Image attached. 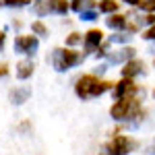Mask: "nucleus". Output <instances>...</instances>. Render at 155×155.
<instances>
[{
    "instance_id": "1",
    "label": "nucleus",
    "mask_w": 155,
    "mask_h": 155,
    "mask_svg": "<svg viewBox=\"0 0 155 155\" xmlns=\"http://www.w3.org/2000/svg\"><path fill=\"white\" fill-rule=\"evenodd\" d=\"M114 89V83L110 81H101L99 77H93V74H83L77 79L74 83V93L79 99H93V97L104 95L106 91H112Z\"/></svg>"
},
{
    "instance_id": "2",
    "label": "nucleus",
    "mask_w": 155,
    "mask_h": 155,
    "mask_svg": "<svg viewBox=\"0 0 155 155\" xmlns=\"http://www.w3.org/2000/svg\"><path fill=\"white\" fill-rule=\"evenodd\" d=\"M83 60H85V52H77V50H72V48H54L48 62L54 66V71L66 72L68 68L81 64Z\"/></svg>"
},
{
    "instance_id": "3",
    "label": "nucleus",
    "mask_w": 155,
    "mask_h": 155,
    "mask_svg": "<svg viewBox=\"0 0 155 155\" xmlns=\"http://www.w3.org/2000/svg\"><path fill=\"white\" fill-rule=\"evenodd\" d=\"M110 116L114 120H130V118H143L145 112L143 107H141V101H139V97H124V99H118V101H114V106L110 107Z\"/></svg>"
},
{
    "instance_id": "4",
    "label": "nucleus",
    "mask_w": 155,
    "mask_h": 155,
    "mask_svg": "<svg viewBox=\"0 0 155 155\" xmlns=\"http://www.w3.org/2000/svg\"><path fill=\"white\" fill-rule=\"evenodd\" d=\"M134 149H137V141L134 139L126 137V134H114L104 145V151L99 155H128Z\"/></svg>"
},
{
    "instance_id": "5",
    "label": "nucleus",
    "mask_w": 155,
    "mask_h": 155,
    "mask_svg": "<svg viewBox=\"0 0 155 155\" xmlns=\"http://www.w3.org/2000/svg\"><path fill=\"white\" fill-rule=\"evenodd\" d=\"M39 48V39L35 35H17L15 37V52L23 56H35Z\"/></svg>"
},
{
    "instance_id": "6",
    "label": "nucleus",
    "mask_w": 155,
    "mask_h": 155,
    "mask_svg": "<svg viewBox=\"0 0 155 155\" xmlns=\"http://www.w3.org/2000/svg\"><path fill=\"white\" fill-rule=\"evenodd\" d=\"M137 91H139V87L134 83V79H120L118 83H114L112 95H114V101H118L124 97H134Z\"/></svg>"
},
{
    "instance_id": "7",
    "label": "nucleus",
    "mask_w": 155,
    "mask_h": 155,
    "mask_svg": "<svg viewBox=\"0 0 155 155\" xmlns=\"http://www.w3.org/2000/svg\"><path fill=\"white\" fill-rule=\"evenodd\" d=\"M104 44V31L101 29H89L83 35V46H85V56L91 54V52H97V48Z\"/></svg>"
},
{
    "instance_id": "8",
    "label": "nucleus",
    "mask_w": 155,
    "mask_h": 155,
    "mask_svg": "<svg viewBox=\"0 0 155 155\" xmlns=\"http://www.w3.org/2000/svg\"><path fill=\"white\" fill-rule=\"evenodd\" d=\"M134 58H137V50L130 48V46H124V48L107 54V62L110 64H126L128 60H134Z\"/></svg>"
},
{
    "instance_id": "9",
    "label": "nucleus",
    "mask_w": 155,
    "mask_h": 155,
    "mask_svg": "<svg viewBox=\"0 0 155 155\" xmlns=\"http://www.w3.org/2000/svg\"><path fill=\"white\" fill-rule=\"evenodd\" d=\"M120 72H122V79H134V77H139V74H143L145 72V62L143 60H128L122 68H120Z\"/></svg>"
},
{
    "instance_id": "10",
    "label": "nucleus",
    "mask_w": 155,
    "mask_h": 155,
    "mask_svg": "<svg viewBox=\"0 0 155 155\" xmlns=\"http://www.w3.org/2000/svg\"><path fill=\"white\" fill-rule=\"evenodd\" d=\"M29 95H31V89L29 87H15L11 93H8V101H11L12 106H21V104H25L29 99Z\"/></svg>"
},
{
    "instance_id": "11",
    "label": "nucleus",
    "mask_w": 155,
    "mask_h": 155,
    "mask_svg": "<svg viewBox=\"0 0 155 155\" xmlns=\"http://www.w3.org/2000/svg\"><path fill=\"white\" fill-rule=\"evenodd\" d=\"M126 23H128V17L126 15H120V12H114V15H110L106 19V25L110 29H114V31H124Z\"/></svg>"
},
{
    "instance_id": "12",
    "label": "nucleus",
    "mask_w": 155,
    "mask_h": 155,
    "mask_svg": "<svg viewBox=\"0 0 155 155\" xmlns=\"http://www.w3.org/2000/svg\"><path fill=\"white\" fill-rule=\"evenodd\" d=\"M33 71H35V64H33V60H21L19 64H17V79H21V81H25V79H29L31 74H33Z\"/></svg>"
},
{
    "instance_id": "13",
    "label": "nucleus",
    "mask_w": 155,
    "mask_h": 155,
    "mask_svg": "<svg viewBox=\"0 0 155 155\" xmlns=\"http://www.w3.org/2000/svg\"><path fill=\"white\" fill-rule=\"evenodd\" d=\"M48 6L50 12H54V15H66L71 11V4L66 0H48Z\"/></svg>"
},
{
    "instance_id": "14",
    "label": "nucleus",
    "mask_w": 155,
    "mask_h": 155,
    "mask_svg": "<svg viewBox=\"0 0 155 155\" xmlns=\"http://www.w3.org/2000/svg\"><path fill=\"white\" fill-rule=\"evenodd\" d=\"M118 6H120V2H116V0H104V2H97V11L106 12L107 17L114 15V12H118Z\"/></svg>"
},
{
    "instance_id": "15",
    "label": "nucleus",
    "mask_w": 155,
    "mask_h": 155,
    "mask_svg": "<svg viewBox=\"0 0 155 155\" xmlns=\"http://www.w3.org/2000/svg\"><path fill=\"white\" fill-rule=\"evenodd\" d=\"M33 12H35L37 17H46V15H50L48 0H33Z\"/></svg>"
},
{
    "instance_id": "16",
    "label": "nucleus",
    "mask_w": 155,
    "mask_h": 155,
    "mask_svg": "<svg viewBox=\"0 0 155 155\" xmlns=\"http://www.w3.org/2000/svg\"><path fill=\"white\" fill-rule=\"evenodd\" d=\"M130 39H132L130 33H126V31H118V33L110 35V44H122V46H126Z\"/></svg>"
},
{
    "instance_id": "17",
    "label": "nucleus",
    "mask_w": 155,
    "mask_h": 155,
    "mask_svg": "<svg viewBox=\"0 0 155 155\" xmlns=\"http://www.w3.org/2000/svg\"><path fill=\"white\" fill-rule=\"evenodd\" d=\"M31 31L35 37H46L48 35V27L44 25V21H33L31 23Z\"/></svg>"
},
{
    "instance_id": "18",
    "label": "nucleus",
    "mask_w": 155,
    "mask_h": 155,
    "mask_svg": "<svg viewBox=\"0 0 155 155\" xmlns=\"http://www.w3.org/2000/svg\"><path fill=\"white\" fill-rule=\"evenodd\" d=\"M33 0H0V4L2 6H11V8H25V6H29Z\"/></svg>"
},
{
    "instance_id": "19",
    "label": "nucleus",
    "mask_w": 155,
    "mask_h": 155,
    "mask_svg": "<svg viewBox=\"0 0 155 155\" xmlns=\"http://www.w3.org/2000/svg\"><path fill=\"white\" fill-rule=\"evenodd\" d=\"M81 41H83V33H77V31H72L71 35H66V48L79 46Z\"/></svg>"
},
{
    "instance_id": "20",
    "label": "nucleus",
    "mask_w": 155,
    "mask_h": 155,
    "mask_svg": "<svg viewBox=\"0 0 155 155\" xmlns=\"http://www.w3.org/2000/svg\"><path fill=\"white\" fill-rule=\"evenodd\" d=\"M139 8H141L145 15L155 12V0H141V2H139Z\"/></svg>"
},
{
    "instance_id": "21",
    "label": "nucleus",
    "mask_w": 155,
    "mask_h": 155,
    "mask_svg": "<svg viewBox=\"0 0 155 155\" xmlns=\"http://www.w3.org/2000/svg\"><path fill=\"white\" fill-rule=\"evenodd\" d=\"M79 19H81V21H95V19H97V11H83V12H79Z\"/></svg>"
},
{
    "instance_id": "22",
    "label": "nucleus",
    "mask_w": 155,
    "mask_h": 155,
    "mask_svg": "<svg viewBox=\"0 0 155 155\" xmlns=\"http://www.w3.org/2000/svg\"><path fill=\"white\" fill-rule=\"evenodd\" d=\"M145 39V41H155V25H151V27H147L143 31V35H141Z\"/></svg>"
},
{
    "instance_id": "23",
    "label": "nucleus",
    "mask_w": 155,
    "mask_h": 155,
    "mask_svg": "<svg viewBox=\"0 0 155 155\" xmlns=\"http://www.w3.org/2000/svg\"><path fill=\"white\" fill-rule=\"evenodd\" d=\"M107 54H110V41H107V44H101V46L97 48L95 58H104V56H107Z\"/></svg>"
},
{
    "instance_id": "24",
    "label": "nucleus",
    "mask_w": 155,
    "mask_h": 155,
    "mask_svg": "<svg viewBox=\"0 0 155 155\" xmlns=\"http://www.w3.org/2000/svg\"><path fill=\"white\" fill-rule=\"evenodd\" d=\"M71 11L81 12V11H83V0H72V2H71Z\"/></svg>"
},
{
    "instance_id": "25",
    "label": "nucleus",
    "mask_w": 155,
    "mask_h": 155,
    "mask_svg": "<svg viewBox=\"0 0 155 155\" xmlns=\"http://www.w3.org/2000/svg\"><path fill=\"white\" fill-rule=\"evenodd\" d=\"M143 23H145V25H149V27H151V25H155V12H149V15H145V17H143Z\"/></svg>"
},
{
    "instance_id": "26",
    "label": "nucleus",
    "mask_w": 155,
    "mask_h": 155,
    "mask_svg": "<svg viewBox=\"0 0 155 155\" xmlns=\"http://www.w3.org/2000/svg\"><path fill=\"white\" fill-rule=\"evenodd\" d=\"M106 71H107V64H99L95 71H93V77H99V74H104Z\"/></svg>"
},
{
    "instance_id": "27",
    "label": "nucleus",
    "mask_w": 155,
    "mask_h": 155,
    "mask_svg": "<svg viewBox=\"0 0 155 155\" xmlns=\"http://www.w3.org/2000/svg\"><path fill=\"white\" fill-rule=\"evenodd\" d=\"M6 74H8V64L2 62V64H0V77H6Z\"/></svg>"
},
{
    "instance_id": "28",
    "label": "nucleus",
    "mask_w": 155,
    "mask_h": 155,
    "mask_svg": "<svg viewBox=\"0 0 155 155\" xmlns=\"http://www.w3.org/2000/svg\"><path fill=\"white\" fill-rule=\"evenodd\" d=\"M4 41H6V33H4V31L0 29V50L4 48Z\"/></svg>"
},
{
    "instance_id": "29",
    "label": "nucleus",
    "mask_w": 155,
    "mask_h": 155,
    "mask_svg": "<svg viewBox=\"0 0 155 155\" xmlns=\"http://www.w3.org/2000/svg\"><path fill=\"white\" fill-rule=\"evenodd\" d=\"M122 2H124V4H128V6H139V2H141V0H122Z\"/></svg>"
},
{
    "instance_id": "30",
    "label": "nucleus",
    "mask_w": 155,
    "mask_h": 155,
    "mask_svg": "<svg viewBox=\"0 0 155 155\" xmlns=\"http://www.w3.org/2000/svg\"><path fill=\"white\" fill-rule=\"evenodd\" d=\"M145 153H147V155H155V145H153V147H147Z\"/></svg>"
},
{
    "instance_id": "31",
    "label": "nucleus",
    "mask_w": 155,
    "mask_h": 155,
    "mask_svg": "<svg viewBox=\"0 0 155 155\" xmlns=\"http://www.w3.org/2000/svg\"><path fill=\"white\" fill-rule=\"evenodd\" d=\"M149 54H151V56H155V41L149 46Z\"/></svg>"
},
{
    "instance_id": "32",
    "label": "nucleus",
    "mask_w": 155,
    "mask_h": 155,
    "mask_svg": "<svg viewBox=\"0 0 155 155\" xmlns=\"http://www.w3.org/2000/svg\"><path fill=\"white\" fill-rule=\"evenodd\" d=\"M153 99H155V89H153Z\"/></svg>"
},
{
    "instance_id": "33",
    "label": "nucleus",
    "mask_w": 155,
    "mask_h": 155,
    "mask_svg": "<svg viewBox=\"0 0 155 155\" xmlns=\"http://www.w3.org/2000/svg\"><path fill=\"white\" fill-rule=\"evenodd\" d=\"M99 2H104V0H99Z\"/></svg>"
}]
</instances>
